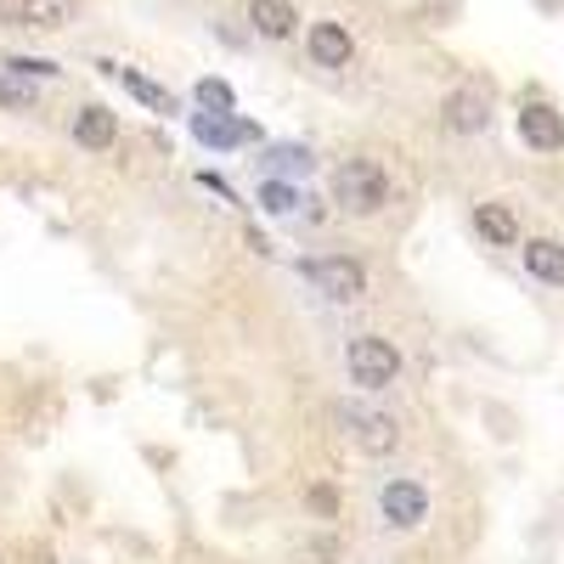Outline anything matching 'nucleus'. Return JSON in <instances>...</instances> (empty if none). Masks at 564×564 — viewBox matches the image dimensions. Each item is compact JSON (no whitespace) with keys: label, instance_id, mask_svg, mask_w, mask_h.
<instances>
[{"label":"nucleus","instance_id":"obj_1","mask_svg":"<svg viewBox=\"0 0 564 564\" xmlns=\"http://www.w3.org/2000/svg\"><path fill=\"white\" fill-rule=\"evenodd\" d=\"M334 197L345 215H379L389 204V176L373 158H345L334 170Z\"/></svg>","mask_w":564,"mask_h":564},{"label":"nucleus","instance_id":"obj_2","mask_svg":"<svg viewBox=\"0 0 564 564\" xmlns=\"http://www.w3.org/2000/svg\"><path fill=\"white\" fill-rule=\"evenodd\" d=\"M345 368H350L356 389H384V384L401 379V350L389 339H379V334H356L345 345Z\"/></svg>","mask_w":564,"mask_h":564},{"label":"nucleus","instance_id":"obj_3","mask_svg":"<svg viewBox=\"0 0 564 564\" xmlns=\"http://www.w3.org/2000/svg\"><path fill=\"white\" fill-rule=\"evenodd\" d=\"M300 277L316 288V293H327V300H339V305H350V300H361L368 293V272L350 260V254H322V260H305L300 265Z\"/></svg>","mask_w":564,"mask_h":564},{"label":"nucleus","instance_id":"obj_4","mask_svg":"<svg viewBox=\"0 0 564 564\" xmlns=\"http://www.w3.org/2000/svg\"><path fill=\"white\" fill-rule=\"evenodd\" d=\"M379 514H384L389 530H418L429 519V491L418 480H389L379 491Z\"/></svg>","mask_w":564,"mask_h":564},{"label":"nucleus","instance_id":"obj_5","mask_svg":"<svg viewBox=\"0 0 564 564\" xmlns=\"http://www.w3.org/2000/svg\"><path fill=\"white\" fill-rule=\"evenodd\" d=\"M339 423H350L345 435L368 452V457H389L395 446H401V429H395V418L384 412H361V407H339Z\"/></svg>","mask_w":564,"mask_h":564},{"label":"nucleus","instance_id":"obj_6","mask_svg":"<svg viewBox=\"0 0 564 564\" xmlns=\"http://www.w3.org/2000/svg\"><path fill=\"white\" fill-rule=\"evenodd\" d=\"M519 142L530 153H564V113L553 103H525L519 108Z\"/></svg>","mask_w":564,"mask_h":564},{"label":"nucleus","instance_id":"obj_7","mask_svg":"<svg viewBox=\"0 0 564 564\" xmlns=\"http://www.w3.org/2000/svg\"><path fill=\"white\" fill-rule=\"evenodd\" d=\"M192 136L204 142V147H215V153H226V147L260 142V124H249V119H238V113H197V119H192Z\"/></svg>","mask_w":564,"mask_h":564},{"label":"nucleus","instance_id":"obj_8","mask_svg":"<svg viewBox=\"0 0 564 564\" xmlns=\"http://www.w3.org/2000/svg\"><path fill=\"white\" fill-rule=\"evenodd\" d=\"M305 51L316 69H350V57H356V40H350V28L345 23H311V35H305Z\"/></svg>","mask_w":564,"mask_h":564},{"label":"nucleus","instance_id":"obj_9","mask_svg":"<svg viewBox=\"0 0 564 564\" xmlns=\"http://www.w3.org/2000/svg\"><path fill=\"white\" fill-rule=\"evenodd\" d=\"M519 260H525V272L548 283V288H564V243L559 238H530L519 243Z\"/></svg>","mask_w":564,"mask_h":564},{"label":"nucleus","instance_id":"obj_10","mask_svg":"<svg viewBox=\"0 0 564 564\" xmlns=\"http://www.w3.org/2000/svg\"><path fill=\"white\" fill-rule=\"evenodd\" d=\"M475 238H485L491 249H514L519 243V215L508 204H475Z\"/></svg>","mask_w":564,"mask_h":564},{"label":"nucleus","instance_id":"obj_11","mask_svg":"<svg viewBox=\"0 0 564 564\" xmlns=\"http://www.w3.org/2000/svg\"><path fill=\"white\" fill-rule=\"evenodd\" d=\"M485 119H491L485 91L463 85V91H452V96H446V124L457 130V136H475V130H485Z\"/></svg>","mask_w":564,"mask_h":564},{"label":"nucleus","instance_id":"obj_12","mask_svg":"<svg viewBox=\"0 0 564 564\" xmlns=\"http://www.w3.org/2000/svg\"><path fill=\"white\" fill-rule=\"evenodd\" d=\"M300 12H293V0H249V28L265 40H288Z\"/></svg>","mask_w":564,"mask_h":564},{"label":"nucleus","instance_id":"obj_13","mask_svg":"<svg viewBox=\"0 0 564 564\" xmlns=\"http://www.w3.org/2000/svg\"><path fill=\"white\" fill-rule=\"evenodd\" d=\"M103 74H113V80H119V85H124L130 96H136L142 108H153V113H176V96L164 91L158 80H147L142 69H113V62H103Z\"/></svg>","mask_w":564,"mask_h":564},{"label":"nucleus","instance_id":"obj_14","mask_svg":"<svg viewBox=\"0 0 564 564\" xmlns=\"http://www.w3.org/2000/svg\"><path fill=\"white\" fill-rule=\"evenodd\" d=\"M113 136H119V119H113V108H80V119H74V142L85 147V153H103V147H113Z\"/></svg>","mask_w":564,"mask_h":564},{"label":"nucleus","instance_id":"obj_15","mask_svg":"<svg viewBox=\"0 0 564 564\" xmlns=\"http://www.w3.org/2000/svg\"><path fill=\"white\" fill-rule=\"evenodd\" d=\"M17 17L28 28H62L74 17V0H17Z\"/></svg>","mask_w":564,"mask_h":564},{"label":"nucleus","instance_id":"obj_16","mask_svg":"<svg viewBox=\"0 0 564 564\" xmlns=\"http://www.w3.org/2000/svg\"><path fill=\"white\" fill-rule=\"evenodd\" d=\"M0 108H7V113L35 108V85H28V74H0Z\"/></svg>","mask_w":564,"mask_h":564},{"label":"nucleus","instance_id":"obj_17","mask_svg":"<svg viewBox=\"0 0 564 564\" xmlns=\"http://www.w3.org/2000/svg\"><path fill=\"white\" fill-rule=\"evenodd\" d=\"M300 204H305V197L293 192L288 181H265V187H260V209H265V215H293Z\"/></svg>","mask_w":564,"mask_h":564},{"label":"nucleus","instance_id":"obj_18","mask_svg":"<svg viewBox=\"0 0 564 564\" xmlns=\"http://www.w3.org/2000/svg\"><path fill=\"white\" fill-rule=\"evenodd\" d=\"M197 103H204L209 113H238V96H231L226 80H197Z\"/></svg>","mask_w":564,"mask_h":564},{"label":"nucleus","instance_id":"obj_19","mask_svg":"<svg viewBox=\"0 0 564 564\" xmlns=\"http://www.w3.org/2000/svg\"><path fill=\"white\" fill-rule=\"evenodd\" d=\"M265 170H293V176H305L311 170V147H272V153H265Z\"/></svg>","mask_w":564,"mask_h":564},{"label":"nucleus","instance_id":"obj_20","mask_svg":"<svg viewBox=\"0 0 564 564\" xmlns=\"http://www.w3.org/2000/svg\"><path fill=\"white\" fill-rule=\"evenodd\" d=\"M305 508H311L316 519H339V508H345V503H339V491H334V485H311V491H305Z\"/></svg>","mask_w":564,"mask_h":564},{"label":"nucleus","instance_id":"obj_21","mask_svg":"<svg viewBox=\"0 0 564 564\" xmlns=\"http://www.w3.org/2000/svg\"><path fill=\"white\" fill-rule=\"evenodd\" d=\"M7 74H28V80H51V74H57V62H46V57H7Z\"/></svg>","mask_w":564,"mask_h":564},{"label":"nucleus","instance_id":"obj_22","mask_svg":"<svg viewBox=\"0 0 564 564\" xmlns=\"http://www.w3.org/2000/svg\"><path fill=\"white\" fill-rule=\"evenodd\" d=\"M311 553H316L322 564H339V553H345V548H339V537H322V542H316Z\"/></svg>","mask_w":564,"mask_h":564}]
</instances>
